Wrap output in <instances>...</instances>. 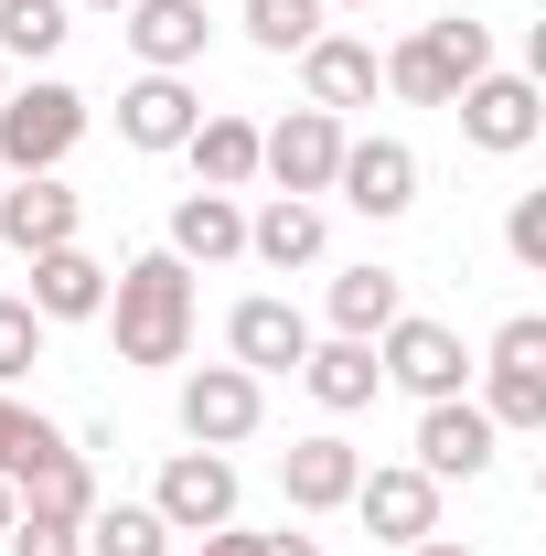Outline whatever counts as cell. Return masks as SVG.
<instances>
[{
  "label": "cell",
  "mask_w": 546,
  "mask_h": 556,
  "mask_svg": "<svg viewBox=\"0 0 546 556\" xmlns=\"http://www.w3.org/2000/svg\"><path fill=\"white\" fill-rule=\"evenodd\" d=\"M108 321H119V364H183V343H194V268L172 247L129 257L119 289H108Z\"/></svg>",
  "instance_id": "1"
},
{
  "label": "cell",
  "mask_w": 546,
  "mask_h": 556,
  "mask_svg": "<svg viewBox=\"0 0 546 556\" xmlns=\"http://www.w3.org/2000/svg\"><path fill=\"white\" fill-rule=\"evenodd\" d=\"M375 75H386L408 108H450L472 75H493V33H482L472 11H439V22H418V33H408Z\"/></svg>",
  "instance_id": "2"
},
{
  "label": "cell",
  "mask_w": 546,
  "mask_h": 556,
  "mask_svg": "<svg viewBox=\"0 0 546 556\" xmlns=\"http://www.w3.org/2000/svg\"><path fill=\"white\" fill-rule=\"evenodd\" d=\"M75 139H86V97L75 86H11L0 97V172H54Z\"/></svg>",
  "instance_id": "3"
},
{
  "label": "cell",
  "mask_w": 546,
  "mask_h": 556,
  "mask_svg": "<svg viewBox=\"0 0 546 556\" xmlns=\"http://www.w3.org/2000/svg\"><path fill=\"white\" fill-rule=\"evenodd\" d=\"M375 364L408 386L418 407H439V396H461V375H472V353H461V332L450 321H418V311H397L386 332H375Z\"/></svg>",
  "instance_id": "4"
},
{
  "label": "cell",
  "mask_w": 546,
  "mask_h": 556,
  "mask_svg": "<svg viewBox=\"0 0 546 556\" xmlns=\"http://www.w3.org/2000/svg\"><path fill=\"white\" fill-rule=\"evenodd\" d=\"M258 172H269L278 193H333V172H343V118L333 108H289L278 129H258Z\"/></svg>",
  "instance_id": "5"
},
{
  "label": "cell",
  "mask_w": 546,
  "mask_h": 556,
  "mask_svg": "<svg viewBox=\"0 0 546 556\" xmlns=\"http://www.w3.org/2000/svg\"><path fill=\"white\" fill-rule=\"evenodd\" d=\"M450 108H461V139H472V150H493V161H514V150H536V139H546L536 75H472Z\"/></svg>",
  "instance_id": "6"
},
{
  "label": "cell",
  "mask_w": 546,
  "mask_h": 556,
  "mask_svg": "<svg viewBox=\"0 0 546 556\" xmlns=\"http://www.w3.org/2000/svg\"><path fill=\"white\" fill-rule=\"evenodd\" d=\"M150 514H161L172 535H214V525H236V460H225V450H172Z\"/></svg>",
  "instance_id": "7"
},
{
  "label": "cell",
  "mask_w": 546,
  "mask_h": 556,
  "mask_svg": "<svg viewBox=\"0 0 546 556\" xmlns=\"http://www.w3.org/2000/svg\"><path fill=\"white\" fill-rule=\"evenodd\" d=\"M482 364H493V407L482 417H493V428H546V321L536 311H514Z\"/></svg>",
  "instance_id": "8"
},
{
  "label": "cell",
  "mask_w": 546,
  "mask_h": 556,
  "mask_svg": "<svg viewBox=\"0 0 546 556\" xmlns=\"http://www.w3.org/2000/svg\"><path fill=\"white\" fill-rule=\"evenodd\" d=\"M183 439H194V450H236V439H258V375H247V364H204V375H183Z\"/></svg>",
  "instance_id": "9"
},
{
  "label": "cell",
  "mask_w": 546,
  "mask_h": 556,
  "mask_svg": "<svg viewBox=\"0 0 546 556\" xmlns=\"http://www.w3.org/2000/svg\"><path fill=\"white\" fill-rule=\"evenodd\" d=\"M333 193H343L353 214H375V225H386V214H408V204H418V150H408V139H343Z\"/></svg>",
  "instance_id": "10"
},
{
  "label": "cell",
  "mask_w": 546,
  "mask_h": 556,
  "mask_svg": "<svg viewBox=\"0 0 546 556\" xmlns=\"http://www.w3.org/2000/svg\"><path fill=\"white\" fill-rule=\"evenodd\" d=\"M75 225H86V204H75L54 172H11V193H0V247H11V257L75 247Z\"/></svg>",
  "instance_id": "11"
},
{
  "label": "cell",
  "mask_w": 546,
  "mask_h": 556,
  "mask_svg": "<svg viewBox=\"0 0 546 556\" xmlns=\"http://www.w3.org/2000/svg\"><path fill=\"white\" fill-rule=\"evenodd\" d=\"M353 514H364L386 546H429V535H439V482H429L418 460H397V471H364V482H353Z\"/></svg>",
  "instance_id": "12"
},
{
  "label": "cell",
  "mask_w": 546,
  "mask_h": 556,
  "mask_svg": "<svg viewBox=\"0 0 546 556\" xmlns=\"http://www.w3.org/2000/svg\"><path fill=\"white\" fill-rule=\"evenodd\" d=\"M418 471H429V482H472V471H493V417H482L472 396H439V407L418 417Z\"/></svg>",
  "instance_id": "13"
},
{
  "label": "cell",
  "mask_w": 546,
  "mask_h": 556,
  "mask_svg": "<svg viewBox=\"0 0 546 556\" xmlns=\"http://www.w3.org/2000/svg\"><path fill=\"white\" fill-rule=\"evenodd\" d=\"M353 482H364V460H353V439H289L278 450V492H289V514H333V503H353Z\"/></svg>",
  "instance_id": "14"
},
{
  "label": "cell",
  "mask_w": 546,
  "mask_h": 556,
  "mask_svg": "<svg viewBox=\"0 0 546 556\" xmlns=\"http://www.w3.org/2000/svg\"><path fill=\"white\" fill-rule=\"evenodd\" d=\"M119 22H129V54L150 75H183V65H204V0H129V11H119Z\"/></svg>",
  "instance_id": "15"
},
{
  "label": "cell",
  "mask_w": 546,
  "mask_h": 556,
  "mask_svg": "<svg viewBox=\"0 0 546 556\" xmlns=\"http://www.w3.org/2000/svg\"><path fill=\"white\" fill-rule=\"evenodd\" d=\"M194 118H204V97H194L183 75H139L129 97H119V139H129V150H183Z\"/></svg>",
  "instance_id": "16"
},
{
  "label": "cell",
  "mask_w": 546,
  "mask_h": 556,
  "mask_svg": "<svg viewBox=\"0 0 546 556\" xmlns=\"http://www.w3.org/2000/svg\"><path fill=\"white\" fill-rule=\"evenodd\" d=\"M225 343H236V364H247V375H300V353H311V321H300L289 300H236Z\"/></svg>",
  "instance_id": "17"
},
{
  "label": "cell",
  "mask_w": 546,
  "mask_h": 556,
  "mask_svg": "<svg viewBox=\"0 0 546 556\" xmlns=\"http://www.w3.org/2000/svg\"><path fill=\"white\" fill-rule=\"evenodd\" d=\"M300 86H311V108H364V97H375V86H386V75H375V43H353V33H311V43H300Z\"/></svg>",
  "instance_id": "18"
},
{
  "label": "cell",
  "mask_w": 546,
  "mask_h": 556,
  "mask_svg": "<svg viewBox=\"0 0 546 556\" xmlns=\"http://www.w3.org/2000/svg\"><path fill=\"white\" fill-rule=\"evenodd\" d=\"M22 300H33L44 321H97V311H108V268H97L86 247H44V257H33V289H22Z\"/></svg>",
  "instance_id": "19"
},
{
  "label": "cell",
  "mask_w": 546,
  "mask_h": 556,
  "mask_svg": "<svg viewBox=\"0 0 546 556\" xmlns=\"http://www.w3.org/2000/svg\"><path fill=\"white\" fill-rule=\"evenodd\" d=\"M172 257H183V268L247 257V214H236V193H183V204H172Z\"/></svg>",
  "instance_id": "20"
},
{
  "label": "cell",
  "mask_w": 546,
  "mask_h": 556,
  "mask_svg": "<svg viewBox=\"0 0 546 556\" xmlns=\"http://www.w3.org/2000/svg\"><path fill=\"white\" fill-rule=\"evenodd\" d=\"M300 386H311V396H322V407L333 417H353V407H375V386H386V364H375V343H311L300 353Z\"/></svg>",
  "instance_id": "21"
},
{
  "label": "cell",
  "mask_w": 546,
  "mask_h": 556,
  "mask_svg": "<svg viewBox=\"0 0 546 556\" xmlns=\"http://www.w3.org/2000/svg\"><path fill=\"white\" fill-rule=\"evenodd\" d=\"M247 257H258V268H311V257H322V204H300V193H278L269 214H247Z\"/></svg>",
  "instance_id": "22"
},
{
  "label": "cell",
  "mask_w": 546,
  "mask_h": 556,
  "mask_svg": "<svg viewBox=\"0 0 546 556\" xmlns=\"http://www.w3.org/2000/svg\"><path fill=\"white\" fill-rule=\"evenodd\" d=\"M397 311H408L397 268H343V278H333V332H343V343H375Z\"/></svg>",
  "instance_id": "23"
},
{
  "label": "cell",
  "mask_w": 546,
  "mask_h": 556,
  "mask_svg": "<svg viewBox=\"0 0 546 556\" xmlns=\"http://www.w3.org/2000/svg\"><path fill=\"white\" fill-rule=\"evenodd\" d=\"M194 172H204V193H247L258 182V129L247 118H194Z\"/></svg>",
  "instance_id": "24"
},
{
  "label": "cell",
  "mask_w": 546,
  "mask_h": 556,
  "mask_svg": "<svg viewBox=\"0 0 546 556\" xmlns=\"http://www.w3.org/2000/svg\"><path fill=\"white\" fill-rule=\"evenodd\" d=\"M22 514H44V525H86V514H97V471H86V450H54L44 471H22Z\"/></svg>",
  "instance_id": "25"
},
{
  "label": "cell",
  "mask_w": 546,
  "mask_h": 556,
  "mask_svg": "<svg viewBox=\"0 0 546 556\" xmlns=\"http://www.w3.org/2000/svg\"><path fill=\"white\" fill-rule=\"evenodd\" d=\"M86 556H172V525L150 503H97L86 514Z\"/></svg>",
  "instance_id": "26"
},
{
  "label": "cell",
  "mask_w": 546,
  "mask_h": 556,
  "mask_svg": "<svg viewBox=\"0 0 546 556\" xmlns=\"http://www.w3.org/2000/svg\"><path fill=\"white\" fill-rule=\"evenodd\" d=\"M65 33H75V11L65 0H0V54H65Z\"/></svg>",
  "instance_id": "27"
},
{
  "label": "cell",
  "mask_w": 546,
  "mask_h": 556,
  "mask_svg": "<svg viewBox=\"0 0 546 556\" xmlns=\"http://www.w3.org/2000/svg\"><path fill=\"white\" fill-rule=\"evenodd\" d=\"M54 450H65V439H54L44 417H33V407H22V396H11V386H0V482L22 492V471H44Z\"/></svg>",
  "instance_id": "28"
},
{
  "label": "cell",
  "mask_w": 546,
  "mask_h": 556,
  "mask_svg": "<svg viewBox=\"0 0 546 556\" xmlns=\"http://www.w3.org/2000/svg\"><path fill=\"white\" fill-rule=\"evenodd\" d=\"M322 33V0H247V43L258 54H300Z\"/></svg>",
  "instance_id": "29"
},
{
  "label": "cell",
  "mask_w": 546,
  "mask_h": 556,
  "mask_svg": "<svg viewBox=\"0 0 546 556\" xmlns=\"http://www.w3.org/2000/svg\"><path fill=\"white\" fill-rule=\"evenodd\" d=\"M44 364V311L33 300H0V386H22Z\"/></svg>",
  "instance_id": "30"
},
{
  "label": "cell",
  "mask_w": 546,
  "mask_h": 556,
  "mask_svg": "<svg viewBox=\"0 0 546 556\" xmlns=\"http://www.w3.org/2000/svg\"><path fill=\"white\" fill-rule=\"evenodd\" d=\"M504 247H514V268H546V193H514V214H504Z\"/></svg>",
  "instance_id": "31"
},
{
  "label": "cell",
  "mask_w": 546,
  "mask_h": 556,
  "mask_svg": "<svg viewBox=\"0 0 546 556\" xmlns=\"http://www.w3.org/2000/svg\"><path fill=\"white\" fill-rule=\"evenodd\" d=\"M0 556H86V546H75V525H44V514H11Z\"/></svg>",
  "instance_id": "32"
},
{
  "label": "cell",
  "mask_w": 546,
  "mask_h": 556,
  "mask_svg": "<svg viewBox=\"0 0 546 556\" xmlns=\"http://www.w3.org/2000/svg\"><path fill=\"white\" fill-rule=\"evenodd\" d=\"M204 556H269V535H236V525H214V535H204Z\"/></svg>",
  "instance_id": "33"
},
{
  "label": "cell",
  "mask_w": 546,
  "mask_h": 556,
  "mask_svg": "<svg viewBox=\"0 0 546 556\" xmlns=\"http://www.w3.org/2000/svg\"><path fill=\"white\" fill-rule=\"evenodd\" d=\"M269 556H322V546H311V535H269Z\"/></svg>",
  "instance_id": "34"
},
{
  "label": "cell",
  "mask_w": 546,
  "mask_h": 556,
  "mask_svg": "<svg viewBox=\"0 0 546 556\" xmlns=\"http://www.w3.org/2000/svg\"><path fill=\"white\" fill-rule=\"evenodd\" d=\"M408 556H472V546H450V535H429V546H408Z\"/></svg>",
  "instance_id": "35"
},
{
  "label": "cell",
  "mask_w": 546,
  "mask_h": 556,
  "mask_svg": "<svg viewBox=\"0 0 546 556\" xmlns=\"http://www.w3.org/2000/svg\"><path fill=\"white\" fill-rule=\"evenodd\" d=\"M11 514H22V503H11V482H0V535H11Z\"/></svg>",
  "instance_id": "36"
},
{
  "label": "cell",
  "mask_w": 546,
  "mask_h": 556,
  "mask_svg": "<svg viewBox=\"0 0 546 556\" xmlns=\"http://www.w3.org/2000/svg\"><path fill=\"white\" fill-rule=\"evenodd\" d=\"M86 11H129V0H86Z\"/></svg>",
  "instance_id": "37"
},
{
  "label": "cell",
  "mask_w": 546,
  "mask_h": 556,
  "mask_svg": "<svg viewBox=\"0 0 546 556\" xmlns=\"http://www.w3.org/2000/svg\"><path fill=\"white\" fill-rule=\"evenodd\" d=\"M353 11H375V0H353Z\"/></svg>",
  "instance_id": "38"
},
{
  "label": "cell",
  "mask_w": 546,
  "mask_h": 556,
  "mask_svg": "<svg viewBox=\"0 0 546 556\" xmlns=\"http://www.w3.org/2000/svg\"><path fill=\"white\" fill-rule=\"evenodd\" d=\"M0 97H11V86H0Z\"/></svg>",
  "instance_id": "39"
}]
</instances>
